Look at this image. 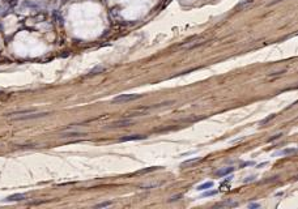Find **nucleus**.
<instances>
[{"instance_id":"f257e3e1","label":"nucleus","mask_w":298,"mask_h":209,"mask_svg":"<svg viewBox=\"0 0 298 209\" xmlns=\"http://www.w3.org/2000/svg\"><path fill=\"white\" fill-rule=\"evenodd\" d=\"M49 115V112H38V111H33L29 114H24V115H16L12 116L10 120H33V119H39V118H44Z\"/></svg>"},{"instance_id":"f03ea898","label":"nucleus","mask_w":298,"mask_h":209,"mask_svg":"<svg viewBox=\"0 0 298 209\" xmlns=\"http://www.w3.org/2000/svg\"><path fill=\"white\" fill-rule=\"evenodd\" d=\"M139 98H141V94H120V96L115 97V98L112 99V102H114V103H118V102L123 103V102L135 101V99H139Z\"/></svg>"},{"instance_id":"7ed1b4c3","label":"nucleus","mask_w":298,"mask_h":209,"mask_svg":"<svg viewBox=\"0 0 298 209\" xmlns=\"http://www.w3.org/2000/svg\"><path fill=\"white\" fill-rule=\"evenodd\" d=\"M81 135H84L82 131H72L71 128H65L60 133V137H75V136H81Z\"/></svg>"},{"instance_id":"20e7f679","label":"nucleus","mask_w":298,"mask_h":209,"mask_svg":"<svg viewBox=\"0 0 298 209\" xmlns=\"http://www.w3.org/2000/svg\"><path fill=\"white\" fill-rule=\"evenodd\" d=\"M133 123L132 119H130V118H127V119H120V120H116V122H114L110 127L111 128H118V127H127V125H131Z\"/></svg>"},{"instance_id":"39448f33","label":"nucleus","mask_w":298,"mask_h":209,"mask_svg":"<svg viewBox=\"0 0 298 209\" xmlns=\"http://www.w3.org/2000/svg\"><path fill=\"white\" fill-rule=\"evenodd\" d=\"M146 138L145 135H133V136H127V137H122L119 138V141L124 143V141H133V140H144Z\"/></svg>"},{"instance_id":"423d86ee","label":"nucleus","mask_w":298,"mask_h":209,"mask_svg":"<svg viewBox=\"0 0 298 209\" xmlns=\"http://www.w3.org/2000/svg\"><path fill=\"white\" fill-rule=\"evenodd\" d=\"M201 158H191V159H187V161L182 162V165H180V167H183V169H186V167L191 166V165H195L198 163V162H200Z\"/></svg>"},{"instance_id":"0eeeda50","label":"nucleus","mask_w":298,"mask_h":209,"mask_svg":"<svg viewBox=\"0 0 298 209\" xmlns=\"http://www.w3.org/2000/svg\"><path fill=\"white\" fill-rule=\"evenodd\" d=\"M234 171V167H226V169H221L218 171H216V176H222V175H226V174H230V172Z\"/></svg>"},{"instance_id":"6e6552de","label":"nucleus","mask_w":298,"mask_h":209,"mask_svg":"<svg viewBox=\"0 0 298 209\" xmlns=\"http://www.w3.org/2000/svg\"><path fill=\"white\" fill-rule=\"evenodd\" d=\"M26 196L22 195V193H17V195H12L9 196V197H7V200L5 201H20V200H24Z\"/></svg>"},{"instance_id":"1a4fd4ad","label":"nucleus","mask_w":298,"mask_h":209,"mask_svg":"<svg viewBox=\"0 0 298 209\" xmlns=\"http://www.w3.org/2000/svg\"><path fill=\"white\" fill-rule=\"evenodd\" d=\"M211 187H213V183H212V182H205V183H203V184L198 185V188H196V190H198V191H205V190H208V188H211Z\"/></svg>"},{"instance_id":"9d476101","label":"nucleus","mask_w":298,"mask_h":209,"mask_svg":"<svg viewBox=\"0 0 298 209\" xmlns=\"http://www.w3.org/2000/svg\"><path fill=\"white\" fill-rule=\"evenodd\" d=\"M162 182H158V183H146V184H143L141 188H156L158 185H161Z\"/></svg>"},{"instance_id":"9b49d317","label":"nucleus","mask_w":298,"mask_h":209,"mask_svg":"<svg viewBox=\"0 0 298 209\" xmlns=\"http://www.w3.org/2000/svg\"><path fill=\"white\" fill-rule=\"evenodd\" d=\"M161 169L159 166H154V167H149V169H144V170H140L137 171V174H145V172H150V171H154V170H158Z\"/></svg>"},{"instance_id":"f8f14e48","label":"nucleus","mask_w":298,"mask_h":209,"mask_svg":"<svg viewBox=\"0 0 298 209\" xmlns=\"http://www.w3.org/2000/svg\"><path fill=\"white\" fill-rule=\"evenodd\" d=\"M274 118H276V115H274V114H271V115H269V116H267V118H264L263 120H260V125L265 124V123H269V122H271L272 119H274Z\"/></svg>"},{"instance_id":"ddd939ff","label":"nucleus","mask_w":298,"mask_h":209,"mask_svg":"<svg viewBox=\"0 0 298 209\" xmlns=\"http://www.w3.org/2000/svg\"><path fill=\"white\" fill-rule=\"evenodd\" d=\"M238 204L235 201H227V203H221V204H217L216 206H237Z\"/></svg>"},{"instance_id":"4468645a","label":"nucleus","mask_w":298,"mask_h":209,"mask_svg":"<svg viewBox=\"0 0 298 209\" xmlns=\"http://www.w3.org/2000/svg\"><path fill=\"white\" fill-rule=\"evenodd\" d=\"M297 152V149L295 148H290V149H284V150L281 152V154H293Z\"/></svg>"},{"instance_id":"2eb2a0df","label":"nucleus","mask_w":298,"mask_h":209,"mask_svg":"<svg viewBox=\"0 0 298 209\" xmlns=\"http://www.w3.org/2000/svg\"><path fill=\"white\" fill-rule=\"evenodd\" d=\"M109 205H111V201H105V203H99V204H97V208H105V206H109Z\"/></svg>"},{"instance_id":"dca6fc26","label":"nucleus","mask_w":298,"mask_h":209,"mask_svg":"<svg viewBox=\"0 0 298 209\" xmlns=\"http://www.w3.org/2000/svg\"><path fill=\"white\" fill-rule=\"evenodd\" d=\"M103 71H105L103 67H96L90 73H91V75H96V72H103Z\"/></svg>"},{"instance_id":"f3484780","label":"nucleus","mask_w":298,"mask_h":209,"mask_svg":"<svg viewBox=\"0 0 298 209\" xmlns=\"http://www.w3.org/2000/svg\"><path fill=\"white\" fill-rule=\"evenodd\" d=\"M216 193H217V191H214V190L213 191H207V192L203 193V196H205V197H207V196H212V195H216Z\"/></svg>"},{"instance_id":"a211bd4d","label":"nucleus","mask_w":298,"mask_h":209,"mask_svg":"<svg viewBox=\"0 0 298 209\" xmlns=\"http://www.w3.org/2000/svg\"><path fill=\"white\" fill-rule=\"evenodd\" d=\"M282 72H285V69H282V71H279V72L269 73V75H268V77H273V76H277V75H282Z\"/></svg>"},{"instance_id":"6ab92c4d","label":"nucleus","mask_w":298,"mask_h":209,"mask_svg":"<svg viewBox=\"0 0 298 209\" xmlns=\"http://www.w3.org/2000/svg\"><path fill=\"white\" fill-rule=\"evenodd\" d=\"M182 195H175V196H171V197L169 199V203H171V201H177V200H179V197Z\"/></svg>"},{"instance_id":"aec40b11","label":"nucleus","mask_w":298,"mask_h":209,"mask_svg":"<svg viewBox=\"0 0 298 209\" xmlns=\"http://www.w3.org/2000/svg\"><path fill=\"white\" fill-rule=\"evenodd\" d=\"M280 137H281V133H277V135H274L273 137H271V138H269L268 141H273V140H276V138H280Z\"/></svg>"},{"instance_id":"412c9836","label":"nucleus","mask_w":298,"mask_h":209,"mask_svg":"<svg viewBox=\"0 0 298 209\" xmlns=\"http://www.w3.org/2000/svg\"><path fill=\"white\" fill-rule=\"evenodd\" d=\"M259 206H260V204L254 203V204H250V205H248V208H259Z\"/></svg>"},{"instance_id":"4be33fe9","label":"nucleus","mask_w":298,"mask_h":209,"mask_svg":"<svg viewBox=\"0 0 298 209\" xmlns=\"http://www.w3.org/2000/svg\"><path fill=\"white\" fill-rule=\"evenodd\" d=\"M252 180H255V176H250V178H247V179H245L243 182H245V183H248V182H252Z\"/></svg>"}]
</instances>
